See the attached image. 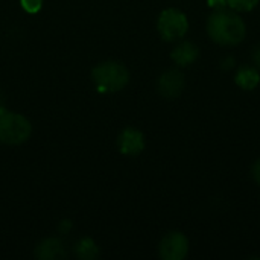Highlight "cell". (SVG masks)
Segmentation results:
<instances>
[{
    "mask_svg": "<svg viewBox=\"0 0 260 260\" xmlns=\"http://www.w3.org/2000/svg\"><path fill=\"white\" fill-rule=\"evenodd\" d=\"M209 37L221 46H238L247 34L244 20L232 11H215L207 20Z\"/></svg>",
    "mask_w": 260,
    "mask_h": 260,
    "instance_id": "cell-1",
    "label": "cell"
},
{
    "mask_svg": "<svg viewBox=\"0 0 260 260\" xmlns=\"http://www.w3.org/2000/svg\"><path fill=\"white\" fill-rule=\"evenodd\" d=\"M91 78L98 91L114 93L122 90L128 84L129 73L123 64L117 61H107L93 69Z\"/></svg>",
    "mask_w": 260,
    "mask_h": 260,
    "instance_id": "cell-2",
    "label": "cell"
},
{
    "mask_svg": "<svg viewBox=\"0 0 260 260\" xmlns=\"http://www.w3.org/2000/svg\"><path fill=\"white\" fill-rule=\"evenodd\" d=\"M29 120L17 113L0 108V142L6 145H20L30 136Z\"/></svg>",
    "mask_w": 260,
    "mask_h": 260,
    "instance_id": "cell-3",
    "label": "cell"
},
{
    "mask_svg": "<svg viewBox=\"0 0 260 260\" xmlns=\"http://www.w3.org/2000/svg\"><path fill=\"white\" fill-rule=\"evenodd\" d=\"M157 29L163 40L166 41H177L183 38L189 29V21L184 12L175 8L165 9L157 21Z\"/></svg>",
    "mask_w": 260,
    "mask_h": 260,
    "instance_id": "cell-4",
    "label": "cell"
},
{
    "mask_svg": "<svg viewBox=\"0 0 260 260\" xmlns=\"http://www.w3.org/2000/svg\"><path fill=\"white\" fill-rule=\"evenodd\" d=\"M187 253L189 241L180 232H172L166 235L158 245V254L163 260H183Z\"/></svg>",
    "mask_w": 260,
    "mask_h": 260,
    "instance_id": "cell-5",
    "label": "cell"
},
{
    "mask_svg": "<svg viewBox=\"0 0 260 260\" xmlns=\"http://www.w3.org/2000/svg\"><path fill=\"white\" fill-rule=\"evenodd\" d=\"M184 85H186L184 75L177 69H171L165 72L158 79V91L161 96L168 99L180 96L181 91L184 90Z\"/></svg>",
    "mask_w": 260,
    "mask_h": 260,
    "instance_id": "cell-6",
    "label": "cell"
},
{
    "mask_svg": "<svg viewBox=\"0 0 260 260\" xmlns=\"http://www.w3.org/2000/svg\"><path fill=\"white\" fill-rule=\"evenodd\" d=\"M117 145L125 155H139L145 148V137L140 131L134 128H126L117 139Z\"/></svg>",
    "mask_w": 260,
    "mask_h": 260,
    "instance_id": "cell-7",
    "label": "cell"
},
{
    "mask_svg": "<svg viewBox=\"0 0 260 260\" xmlns=\"http://www.w3.org/2000/svg\"><path fill=\"white\" fill-rule=\"evenodd\" d=\"M35 257L40 260H56L66 259L67 251L61 239L49 238L41 241L35 248Z\"/></svg>",
    "mask_w": 260,
    "mask_h": 260,
    "instance_id": "cell-8",
    "label": "cell"
},
{
    "mask_svg": "<svg viewBox=\"0 0 260 260\" xmlns=\"http://www.w3.org/2000/svg\"><path fill=\"white\" fill-rule=\"evenodd\" d=\"M198 47L190 43V41H183L180 44H177V47L172 50L171 56H172V61L178 66H190L192 62L197 61L198 58Z\"/></svg>",
    "mask_w": 260,
    "mask_h": 260,
    "instance_id": "cell-9",
    "label": "cell"
},
{
    "mask_svg": "<svg viewBox=\"0 0 260 260\" xmlns=\"http://www.w3.org/2000/svg\"><path fill=\"white\" fill-rule=\"evenodd\" d=\"M260 82V75L257 67L241 66L236 73V84L244 90H254Z\"/></svg>",
    "mask_w": 260,
    "mask_h": 260,
    "instance_id": "cell-10",
    "label": "cell"
},
{
    "mask_svg": "<svg viewBox=\"0 0 260 260\" xmlns=\"http://www.w3.org/2000/svg\"><path fill=\"white\" fill-rule=\"evenodd\" d=\"M75 254H76L78 259H96L99 256V248H98V245L94 244L93 239L84 238V239H81V241L76 242V245H75Z\"/></svg>",
    "mask_w": 260,
    "mask_h": 260,
    "instance_id": "cell-11",
    "label": "cell"
},
{
    "mask_svg": "<svg viewBox=\"0 0 260 260\" xmlns=\"http://www.w3.org/2000/svg\"><path fill=\"white\" fill-rule=\"evenodd\" d=\"M259 0H227V5L236 12H248L257 6Z\"/></svg>",
    "mask_w": 260,
    "mask_h": 260,
    "instance_id": "cell-12",
    "label": "cell"
},
{
    "mask_svg": "<svg viewBox=\"0 0 260 260\" xmlns=\"http://www.w3.org/2000/svg\"><path fill=\"white\" fill-rule=\"evenodd\" d=\"M21 6L29 14H35V12H38L41 9L43 0H21Z\"/></svg>",
    "mask_w": 260,
    "mask_h": 260,
    "instance_id": "cell-13",
    "label": "cell"
},
{
    "mask_svg": "<svg viewBox=\"0 0 260 260\" xmlns=\"http://www.w3.org/2000/svg\"><path fill=\"white\" fill-rule=\"evenodd\" d=\"M251 59L254 62V66L260 69V44H257L254 49H253V53H251Z\"/></svg>",
    "mask_w": 260,
    "mask_h": 260,
    "instance_id": "cell-14",
    "label": "cell"
},
{
    "mask_svg": "<svg viewBox=\"0 0 260 260\" xmlns=\"http://www.w3.org/2000/svg\"><path fill=\"white\" fill-rule=\"evenodd\" d=\"M251 174H253V178H254V181L257 183L260 186V158L254 163V166H253V171H251Z\"/></svg>",
    "mask_w": 260,
    "mask_h": 260,
    "instance_id": "cell-15",
    "label": "cell"
},
{
    "mask_svg": "<svg viewBox=\"0 0 260 260\" xmlns=\"http://www.w3.org/2000/svg\"><path fill=\"white\" fill-rule=\"evenodd\" d=\"M210 6H213L216 11L224 9V6H227V0H209Z\"/></svg>",
    "mask_w": 260,
    "mask_h": 260,
    "instance_id": "cell-16",
    "label": "cell"
},
{
    "mask_svg": "<svg viewBox=\"0 0 260 260\" xmlns=\"http://www.w3.org/2000/svg\"><path fill=\"white\" fill-rule=\"evenodd\" d=\"M70 227H72L70 221H64V222H61V225H59V230H61L62 233H67V232L70 230Z\"/></svg>",
    "mask_w": 260,
    "mask_h": 260,
    "instance_id": "cell-17",
    "label": "cell"
}]
</instances>
